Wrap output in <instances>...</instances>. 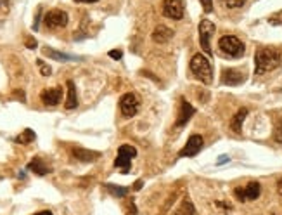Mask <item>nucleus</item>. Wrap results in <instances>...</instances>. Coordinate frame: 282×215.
Listing matches in <instances>:
<instances>
[{
  "label": "nucleus",
  "instance_id": "nucleus-33",
  "mask_svg": "<svg viewBox=\"0 0 282 215\" xmlns=\"http://www.w3.org/2000/svg\"><path fill=\"white\" fill-rule=\"evenodd\" d=\"M75 2H80V3H94L97 0H75Z\"/></svg>",
  "mask_w": 282,
  "mask_h": 215
},
{
  "label": "nucleus",
  "instance_id": "nucleus-20",
  "mask_svg": "<svg viewBox=\"0 0 282 215\" xmlns=\"http://www.w3.org/2000/svg\"><path fill=\"white\" fill-rule=\"evenodd\" d=\"M244 193H246V200H256L260 196L261 189L258 182H249L246 187H244Z\"/></svg>",
  "mask_w": 282,
  "mask_h": 215
},
{
  "label": "nucleus",
  "instance_id": "nucleus-17",
  "mask_svg": "<svg viewBox=\"0 0 282 215\" xmlns=\"http://www.w3.org/2000/svg\"><path fill=\"white\" fill-rule=\"evenodd\" d=\"M28 166H30V170H33V172L37 173V175H47V173L50 172V166H47L40 158H33Z\"/></svg>",
  "mask_w": 282,
  "mask_h": 215
},
{
  "label": "nucleus",
  "instance_id": "nucleus-16",
  "mask_svg": "<svg viewBox=\"0 0 282 215\" xmlns=\"http://www.w3.org/2000/svg\"><path fill=\"white\" fill-rule=\"evenodd\" d=\"M66 87H68V97H66V103H64V106H66L68 109H75V108L78 106L77 89H75V83L71 82V80H68Z\"/></svg>",
  "mask_w": 282,
  "mask_h": 215
},
{
  "label": "nucleus",
  "instance_id": "nucleus-1",
  "mask_svg": "<svg viewBox=\"0 0 282 215\" xmlns=\"http://www.w3.org/2000/svg\"><path fill=\"white\" fill-rule=\"evenodd\" d=\"M281 51L274 47H261L254 54V73L256 75H263L272 69H275L281 64Z\"/></svg>",
  "mask_w": 282,
  "mask_h": 215
},
{
  "label": "nucleus",
  "instance_id": "nucleus-34",
  "mask_svg": "<svg viewBox=\"0 0 282 215\" xmlns=\"http://www.w3.org/2000/svg\"><path fill=\"white\" fill-rule=\"evenodd\" d=\"M35 215H54V214L49 210H43V212H39V214H35Z\"/></svg>",
  "mask_w": 282,
  "mask_h": 215
},
{
  "label": "nucleus",
  "instance_id": "nucleus-8",
  "mask_svg": "<svg viewBox=\"0 0 282 215\" xmlns=\"http://www.w3.org/2000/svg\"><path fill=\"white\" fill-rule=\"evenodd\" d=\"M185 7L182 0H163V14L170 19H182Z\"/></svg>",
  "mask_w": 282,
  "mask_h": 215
},
{
  "label": "nucleus",
  "instance_id": "nucleus-31",
  "mask_svg": "<svg viewBox=\"0 0 282 215\" xmlns=\"http://www.w3.org/2000/svg\"><path fill=\"white\" fill-rule=\"evenodd\" d=\"M142 180H137V182L135 184H133V191H139L140 189V187H142Z\"/></svg>",
  "mask_w": 282,
  "mask_h": 215
},
{
  "label": "nucleus",
  "instance_id": "nucleus-26",
  "mask_svg": "<svg viewBox=\"0 0 282 215\" xmlns=\"http://www.w3.org/2000/svg\"><path fill=\"white\" fill-rule=\"evenodd\" d=\"M234 194L239 201H246V193H244V187H236L234 189Z\"/></svg>",
  "mask_w": 282,
  "mask_h": 215
},
{
  "label": "nucleus",
  "instance_id": "nucleus-5",
  "mask_svg": "<svg viewBox=\"0 0 282 215\" xmlns=\"http://www.w3.org/2000/svg\"><path fill=\"white\" fill-rule=\"evenodd\" d=\"M120 109H121L123 116H135L140 109V99L137 94L128 92L120 99Z\"/></svg>",
  "mask_w": 282,
  "mask_h": 215
},
{
  "label": "nucleus",
  "instance_id": "nucleus-13",
  "mask_svg": "<svg viewBox=\"0 0 282 215\" xmlns=\"http://www.w3.org/2000/svg\"><path fill=\"white\" fill-rule=\"evenodd\" d=\"M180 104H182V106H180V113H178V121H177V125H178V127H184V125L187 123V121L192 118V114L196 113V108L191 106V104H189L185 99H182Z\"/></svg>",
  "mask_w": 282,
  "mask_h": 215
},
{
  "label": "nucleus",
  "instance_id": "nucleus-24",
  "mask_svg": "<svg viewBox=\"0 0 282 215\" xmlns=\"http://www.w3.org/2000/svg\"><path fill=\"white\" fill-rule=\"evenodd\" d=\"M246 3V0H225V5L230 9H237V7H242Z\"/></svg>",
  "mask_w": 282,
  "mask_h": 215
},
{
  "label": "nucleus",
  "instance_id": "nucleus-11",
  "mask_svg": "<svg viewBox=\"0 0 282 215\" xmlns=\"http://www.w3.org/2000/svg\"><path fill=\"white\" fill-rule=\"evenodd\" d=\"M71 155L78 160V161H83V163H92L101 156V153L97 151H90V149H85V148H73L71 149Z\"/></svg>",
  "mask_w": 282,
  "mask_h": 215
},
{
  "label": "nucleus",
  "instance_id": "nucleus-29",
  "mask_svg": "<svg viewBox=\"0 0 282 215\" xmlns=\"http://www.w3.org/2000/svg\"><path fill=\"white\" fill-rule=\"evenodd\" d=\"M202 3V9L206 10V12H211L213 10V0H201Z\"/></svg>",
  "mask_w": 282,
  "mask_h": 215
},
{
  "label": "nucleus",
  "instance_id": "nucleus-32",
  "mask_svg": "<svg viewBox=\"0 0 282 215\" xmlns=\"http://www.w3.org/2000/svg\"><path fill=\"white\" fill-rule=\"evenodd\" d=\"M277 191H279V194L282 196V179H279V182H277Z\"/></svg>",
  "mask_w": 282,
  "mask_h": 215
},
{
  "label": "nucleus",
  "instance_id": "nucleus-21",
  "mask_svg": "<svg viewBox=\"0 0 282 215\" xmlns=\"http://www.w3.org/2000/svg\"><path fill=\"white\" fill-rule=\"evenodd\" d=\"M106 189H108L109 193H111L113 196H116V198H123V196H126V193H128V189H126V187L115 186V184H106Z\"/></svg>",
  "mask_w": 282,
  "mask_h": 215
},
{
  "label": "nucleus",
  "instance_id": "nucleus-18",
  "mask_svg": "<svg viewBox=\"0 0 282 215\" xmlns=\"http://www.w3.org/2000/svg\"><path fill=\"white\" fill-rule=\"evenodd\" d=\"M43 54H45L47 57H50V59H56V61H73V59H77V57H73V55L63 54V52H57V51L49 49V47L43 49Z\"/></svg>",
  "mask_w": 282,
  "mask_h": 215
},
{
  "label": "nucleus",
  "instance_id": "nucleus-4",
  "mask_svg": "<svg viewBox=\"0 0 282 215\" xmlns=\"http://www.w3.org/2000/svg\"><path fill=\"white\" fill-rule=\"evenodd\" d=\"M137 149L130 144H123L118 148V156L115 160V166L120 168L123 173H126L130 170V165H132V158H135Z\"/></svg>",
  "mask_w": 282,
  "mask_h": 215
},
{
  "label": "nucleus",
  "instance_id": "nucleus-27",
  "mask_svg": "<svg viewBox=\"0 0 282 215\" xmlns=\"http://www.w3.org/2000/svg\"><path fill=\"white\" fill-rule=\"evenodd\" d=\"M37 64H39V68H40V71H42L43 76L50 75V68H49V66H45V62L40 61V59H39V61H37Z\"/></svg>",
  "mask_w": 282,
  "mask_h": 215
},
{
  "label": "nucleus",
  "instance_id": "nucleus-10",
  "mask_svg": "<svg viewBox=\"0 0 282 215\" xmlns=\"http://www.w3.org/2000/svg\"><path fill=\"white\" fill-rule=\"evenodd\" d=\"M246 80V76H244L242 71H239V69H234V68H227L222 71V83H225V85H241V83Z\"/></svg>",
  "mask_w": 282,
  "mask_h": 215
},
{
  "label": "nucleus",
  "instance_id": "nucleus-25",
  "mask_svg": "<svg viewBox=\"0 0 282 215\" xmlns=\"http://www.w3.org/2000/svg\"><path fill=\"white\" fill-rule=\"evenodd\" d=\"M270 24H282V10H279V12L272 14L270 16Z\"/></svg>",
  "mask_w": 282,
  "mask_h": 215
},
{
  "label": "nucleus",
  "instance_id": "nucleus-6",
  "mask_svg": "<svg viewBox=\"0 0 282 215\" xmlns=\"http://www.w3.org/2000/svg\"><path fill=\"white\" fill-rule=\"evenodd\" d=\"M213 33H215V24L208 19H202L199 23V44H201L202 51L208 55H211V45H209V40H211Z\"/></svg>",
  "mask_w": 282,
  "mask_h": 215
},
{
  "label": "nucleus",
  "instance_id": "nucleus-23",
  "mask_svg": "<svg viewBox=\"0 0 282 215\" xmlns=\"http://www.w3.org/2000/svg\"><path fill=\"white\" fill-rule=\"evenodd\" d=\"M274 141L282 144V118H279L277 123H275V127H274Z\"/></svg>",
  "mask_w": 282,
  "mask_h": 215
},
{
  "label": "nucleus",
  "instance_id": "nucleus-2",
  "mask_svg": "<svg viewBox=\"0 0 282 215\" xmlns=\"http://www.w3.org/2000/svg\"><path fill=\"white\" fill-rule=\"evenodd\" d=\"M191 71L199 82L206 83V85H209V83L213 82V68H211V62H209V59L206 57V55H202V54L192 55Z\"/></svg>",
  "mask_w": 282,
  "mask_h": 215
},
{
  "label": "nucleus",
  "instance_id": "nucleus-3",
  "mask_svg": "<svg viewBox=\"0 0 282 215\" xmlns=\"http://www.w3.org/2000/svg\"><path fill=\"white\" fill-rule=\"evenodd\" d=\"M218 47L225 55H229V57H236V59L242 57L244 52H246L244 44L237 37H234V35H225V37L220 38Z\"/></svg>",
  "mask_w": 282,
  "mask_h": 215
},
{
  "label": "nucleus",
  "instance_id": "nucleus-28",
  "mask_svg": "<svg viewBox=\"0 0 282 215\" xmlns=\"http://www.w3.org/2000/svg\"><path fill=\"white\" fill-rule=\"evenodd\" d=\"M126 215H135L137 214V208H135V205L132 203V201H126Z\"/></svg>",
  "mask_w": 282,
  "mask_h": 215
},
{
  "label": "nucleus",
  "instance_id": "nucleus-14",
  "mask_svg": "<svg viewBox=\"0 0 282 215\" xmlns=\"http://www.w3.org/2000/svg\"><path fill=\"white\" fill-rule=\"evenodd\" d=\"M171 37H173V31L168 26H164V24L156 26V30L153 31V40L156 42V44H164V42H168Z\"/></svg>",
  "mask_w": 282,
  "mask_h": 215
},
{
  "label": "nucleus",
  "instance_id": "nucleus-35",
  "mask_svg": "<svg viewBox=\"0 0 282 215\" xmlns=\"http://www.w3.org/2000/svg\"><path fill=\"white\" fill-rule=\"evenodd\" d=\"M26 45H28V47H37V42L35 40H28V42H26Z\"/></svg>",
  "mask_w": 282,
  "mask_h": 215
},
{
  "label": "nucleus",
  "instance_id": "nucleus-19",
  "mask_svg": "<svg viewBox=\"0 0 282 215\" xmlns=\"http://www.w3.org/2000/svg\"><path fill=\"white\" fill-rule=\"evenodd\" d=\"M175 215H196V208H194V205H192V201L185 198V200L180 203V207L177 208Z\"/></svg>",
  "mask_w": 282,
  "mask_h": 215
},
{
  "label": "nucleus",
  "instance_id": "nucleus-9",
  "mask_svg": "<svg viewBox=\"0 0 282 215\" xmlns=\"http://www.w3.org/2000/svg\"><path fill=\"white\" fill-rule=\"evenodd\" d=\"M202 144H204V142H202L201 135H198V134L191 135V137H189V141L185 142V146L182 148L180 156H182V158H187V156H196L202 149Z\"/></svg>",
  "mask_w": 282,
  "mask_h": 215
},
{
  "label": "nucleus",
  "instance_id": "nucleus-12",
  "mask_svg": "<svg viewBox=\"0 0 282 215\" xmlns=\"http://www.w3.org/2000/svg\"><path fill=\"white\" fill-rule=\"evenodd\" d=\"M61 97H63V90L61 89H45L40 96V99L45 106H56V104L61 103Z\"/></svg>",
  "mask_w": 282,
  "mask_h": 215
},
{
  "label": "nucleus",
  "instance_id": "nucleus-7",
  "mask_svg": "<svg viewBox=\"0 0 282 215\" xmlns=\"http://www.w3.org/2000/svg\"><path fill=\"white\" fill-rule=\"evenodd\" d=\"M43 23H45L47 28H52V30H56V28H63L68 24V14L61 9H52L45 14Z\"/></svg>",
  "mask_w": 282,
  "mask_h": 215
},
{
  "label": "nucleus",
  "instance_id": "nucleus-22",
  "mask_svg": "<svg viewBox=\"0 0 282 215\" xmlns=\"http://www.w3.org/2000/svg\"><path fill=\"white\" fill-rule=\"evenodd\" d=\"M33 139H35V132H33V130H30V128H26V130L23 132V134L19 135V137L16 139V141H18V142H21V144H28V142H32Z\"/></svg>",
  "mask_w": 282,
  "mask_h": 215
},
{
  "label": "nucleus",
  "instance_id": "nucleus-30",
  "mask_svg": "<svg viewBox=\"0 0 282 215\" xmlns=\"http://www.w3.org/2000/svg\"><path fill=\"white\" fill-rule=\"evenodd\" d=\"M109 55H111L113 59H121L123 52H121V51H116V49H115V51H111V52H109Z\"/></svg>",
  "mask_w": 282,
  "mask_h": 215
},
{
  "label": "nucleus",
  "instance_id": "nucleus-15",
  "mask_svg": "<svg viewBox=\"0 0 282 215\" xmlns=\"http://www.w3.org/2000/svg\"><path fill=\"white\" fill-rule=\"evenodd\" d=\"M246 116H247V109L246 108H241V109L236 113V116L232 118L230 128H232L236 134H241V128H242V123H244V120H246Z\"/></svg>",
  "mask_w": 282,
  "mask_h": 215
}]
</instances>
